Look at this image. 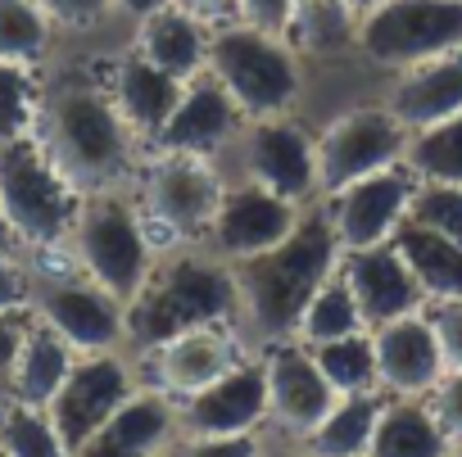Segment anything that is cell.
I'll return each mask as SVG.
<instances>
[{
  "mask_svg": "<svg viewBox=\"0 0 462 457\" xmlns=\"http://www.w3.org/2000/svg\"><path fill=\"white\" fill-rule=\"evenodd\" d=\"M236 313H241V295H236V272L226 268V259L177 250L150 268L145 286L127 304V340L141 353H154L186 331L222 326Z\"/></svg>",
  "mask_w": 462,
  "mask_h": 457,
  "instance_id": "cell-3",
  "label": "cell"
},
{
  "mask_svg": "<svg viewBox=\"0 0 462 457\" xmlns=\"http://www.w3.org/2000/svg\"><path fill=\"white\" fill-rule=\"evenodd\" d=\"M354 32H358V10L349 0H295L286 23V41L309 55L345 50L354 46Z\"/></svg>",
  "mask_w": 462,
  "mask_h": 457,
  "instance_id": "cell-29",
  "label": "cell"
},
{
  "mask_svg": "<svg viewBox=\"0 0 462 457\" xmlns=\"http://www.w3.org/2000/svg\"><path fill=\"white\" fill-rule=\"evenodd\" d=\"M168 457H263L254 430L250 434H186Z\"/></svg>",
  "mask_w": 462,
  "mask_h": 457,
  "instance_id": "cell-37",
  "label": "cell"
},
{
  "mask_svg": "<svg viewBox=\"0 0 462 457\" xmlns=\"http://www.w3.org/2000/svg\"><path fill=\"white\" fill-rule=\"evenodd\" d=\"M354 46L381 69H412L462 50V0H381L358 14Z\"/></svg>",
  "mask_w": 462,
  "mask_h": 457,
  "instance_id": "cell-7",
  "label": "cell"
},
{
  "mask_svg": "<svg viewBox=\"0 0 462 457\" xmlns=\"http://www.w3.org/2000/svg\"><path fill=\"white\" fill-rule=\"evenodd\" d=\"M51 14L42 0H0V59L5 64H42L51 50Z\"/></svg>",
  "mask_w": 462,
  "mask_h": 457,
  "instance_id": "cell-32",
  "label": "cell"
},
{
  "mask_svg": "<svg viewBox=\"0 0 462 457\" xmlns=\"http://www.w3.org/2000/svg\"><path fill=\"white\" fill-rule=\"evenodd\" d=\"M430 412L453 443H462V371H444L430 389Z\"/></svg>",
  "mask_w": 462,
  "mask_h": 457,
  "instance_id": "cell-40",
  "label": "cell"
},
{
  "mask_svg": "<svg viewBox=\"0 0 462 457\" xmlns=\"http://www.w3.org/2000/svg\"><path fill=\"white\" fill-rule=\"evenodd\" d=\"M263 457H313V452H291V448H277V452H263Z\"/></svg>",
  "mask_w": 462,
  "mask_h": 457,
  "instance_id": "cell-47",
  "label": "cell"
},
{
  "mask_svg": "<svg viewBox=\"0 0 462 457\" xmlns=\"http://www.w3.org/2000/svg\"><path fill=\"white\" fill-rule=\"evenodd\" d=\"M295 222H300V204L273 195L259 181H245V186L222 190V204H217L213 226H208V241L222 259L241 263V259H254V254L282 245L295 232Z\"/></svg>",
  "mask_w": 462,
  "mask_h": 457,
  "instance_id": "cell-13",
  "label": "cell"
},
{
  "mask_svg": "<svg viewBox=\"0 0 462 457\" xmlns=\"http://www.w3.org/2000/svg\"><path fill=\"white\" fill-rule=\"evenodd\" d=\"M241 105L226 96V87L204 69L199 78H190L181 87V100L172 105L168 123L154 132V150L159 154H199L208 159L213 150H222L241 127Z\"/></svg>",
  "mask_w": 462,
  "mask_h": 457,
  "instance_id": "cell-17",
  "label": "cell"
},
{
  "mask_svg": "<svg viewBox=\"0 0 462 457\" xmlns=\"http://www.w3.org/2000/svg\"><path fill=\"white\" fill-rule=\"evenodd\" d=\"M340 277L354 290V304H358L367 326H385L394 317L421 313L426 290L412 277V268H408V259L399 254L394 241H381V245H367V250H345Z\"/></svg>",
  "mask_w": 462,
  "mask_h": 457,
  "instance_id": "cell-15",
  "label": "cell"
},
{
  "mask_svg": "<svg viewBox=\"0 0 462 457\" xmlns=\"http://www.w3.org/2000/svg\"><path fill=\"white\" fill-rule=\"evenodd\" d=\"M172 5H181L186 14H195V19H204V23H213V28L236 14V0H172Z\"/></svg>",
  "mask_w": 462,
  "mask_h": 457,
  "instance_id": "cell-44",
  "label": "cell"
},
{
  "mask_svg": "<svg viewBox=\"0 0 462 457\" xmlns=\"http://www.w3.org/2000/svg\"><path fill=\"white\" fill-rule=\"evenodd\" d=\"M172 407L163 394H132L105 425H96L73 457H159L163 439L172 434Z\"/></svg>",
  "mask_w": 462,
  "mask_h": 457,
  "instance_id": "cell-22",
  "label": "cell"
},
{
  "mask_svg": "<svg viewBox=\"0 0 462 457\" xmlns=\"http://www.w3.org/2000/svg\"><path fill=\"white\" fill-rule=\"evenodd\" d=\"M208 32L213 28L204 19L186 14L181 5H163L136 23V50L150 64H159L163 73H172L177 82H190L208 64Z\"/></svg>",
  "mask_w": 462,
  "mask_h": 457,
  "instance_id": "cell-24",
  "label": "cell"
},
{
  "mask_svg": "<svg viewBox=\"0 0 462 457\" xmlns=\"http://www.w3.org/2000/svg\"><path fill=\"white\" fill-rule=\"evenodd\" d=\"M263 371H268V416L277 425H286L291 434H304L309 439L313 425L340 398L331 389V380L322 376L313 349L300 344V340H282V344H273Z\"/></svg>",
  "mask_w": 462,
  "mask_h": 457,
  "instance_id": "cell-18",
  "label": "cell"
},
{
  "mask_svg": "<svg viewBox=\"0 0 462 457\" xmlns=\"http://www.w3.org/2000/svg\"><path fill=\"white\" fill-rule=\"evenodd\" d=\"M114 5H118V14H127L132 23H141V19H150L154 10L172 5V0H114Z\"/></svg>",
  "mask_w": 462,
  "mask_h": 457,
  "instance_id": "cell-45",
  "label": "cell"
},
{
  "mask_svg": "<svg viewBox=\"0 0 462 457\" xmlns=\"http://www.w3.org/2000/svg\"><path fill=\"white\" fill-rule=\"evenodd\" d=\"M448 443L453 439L435 421L430 403L394 398V403H381L367 457H448Z\"/></svg>",
  "mask_w": 462,
  "mask_h": 457,
  "instance_id": "cell-26",
  "label": "cell"
},
{
  "mask_svg": "<svg viewBox=\"0 0 462 457\" xmlns=\"http://www.w3.org/2000/svg\"><path fill=\"white\" fill-rule=\"evenodd\" d=\"M181 87L186 82H177L172 73L150 64L141 50H127L109 73V96H114L118 114L127 118V127L136 132V141H154V132L168 123L172 105L181 100Z\"/></svg>",
  "mask_w": 462,
  "mask_h": 457,
  "instance_id": "cell-23",
  "label": "cell"
},
{
  "mask_svg": "<svg viewBox=\"0 0 462 457\" xmlns=\"http://www.w3.org/2000/svg\"><path fill=\"white\" fill-rule=\"evenodd\" d=\"M408 132L435 127L444 118L462 114V50L412 64L399 73V82L390 87V105H385Z\"/></svg>",
  "mask_w": 462,
  "mask_h": 457,
  "instance_id": "cell-21",
  "label": "cell"
},
{
  "mask_svg": "<svg viewBox=\"0 0 462 457\" xmlns=\"http://www.w3.org/2000/svg\"><path fill=\"white\" fill-rule=\"evenodd\" d=\"M268 421V371L263 362H236L213 385L181 403V434H250Z\"/></svg>",
  "mask_w": 462,
  "mask_h": 457,
  "instance_id": "cell-16",
  "label": "cell"
},
{
  "mask_svg": "<svg viewBox=\"0 0 462 457\" xmlns=\"http://www.w3.org/2000/svg\"><path fill=\"white\" fill-rule=\"evenodd\" d=\"M376 416H381L376 389H367V394H340L331 403V412L313 425L309 452L313 457H367L372 434H376Z\"/></svg>",
  "mask_w": 462,
  "mask_h": 457,
  "instance_id": "cell-28",
  "label": "cell"
},
{
  "mask_svg": "<svg viewBox=\"0 0 462 457\" xmlns=\"http://www.w3.org/2000/svg\"><path fill=\"white\" fill-rule=\"evenodd\" d=\"M394 245L408 259L412 277L421 281L426 299H462V245L457 241L435 236L403 217V226L394 232Z\"/></svg>",
  "mask_w": 462,
  "mask_h": 457,
  "instance_id": "cell-27",
  "label": "cell"
},
{
  "mask_svg": "<svg viewBox=\"0 0 462 457\" xmlns=\"http://www.w3.org/2000/svg\"><path fill=\"white\" fill-rule=\"evenodd\" d=\"M408 222L426 226L435 236H448L462 245V186L448 181H417L412 204H408Z\"/></svg>",
  "mask_w": 462,
  "mask_h": 457,
  "instance_id": "cell-36",
  "label": "cell"
},
{
  "mask_svg": "<svg viewBox=\"0 0 462 457\" xmlns=\"http://www.w3.org/2000/svg\"><path fill=\"white\" fill-rule=\"evenodd\" d=\"M37 114H42V87H37L32 69L0 59V145L32 136Z\"/></svg>",
  "mask_w": 462,
  "mask_h": 457,
  "instance_id": "cell-35",
  "label": "cell"
},
{
  "mask_svg": "<svg viewBox=\"0 0 462 457\" xmlns=\"http://www.w3.org/2000/svg\"><path fill=\"white\" fill-rule=\"evenodd\" d=\"M241 362V344L236 335L222 326H199V331H186L177 340H168L163 349L150 353V367H154V380L163 394H181L190 398L195 389L213 385L222 371H231Z\"/></svg>",
  "mask_w": 462,
  "mask_h": 457,
  "instance_id": "cell-20",
  "label": "cell"
},
{
  "mask_svg": "<svg viewBox=\"0 0 462 457\" xmlns=\"http://www.w3.org/2000/svg\"><path fill=\"white\" fill-rule=\"evenodd\" d=\"M0 457H5V452H0Z\"/></svg>",
  "mask_w": 462,
  "mask_h": 457,
  "instance_id": "cell-50",
  "label": "cell"
},
{
  "mask_svg": "<svg viewBox=\"0 0 462 457\" xmlns=\"http://www.w3.org/2000/svg\"><path fill=\"white\" fill-rule=\"evenodd\" d=\"M412 190H417V177L408 172V163H394V168H381L345 190L331 195V222H336V236L345 250H367V245H381V241H394V232L408 217V204H412Z\"/></svg>",
  "mask_w": 462,
  "mask_h": 457,
  "instance_id": "cell-12",
  "label": "cell"
},
{
  "mask_svg": "<svg viewBox=\"0 0 462 457\" xmlns=\"http://www.w3.org/2000/svg\"><path fill=\"white\" fill-rule=\"evenodd\" d=\"M426 317H430V326L439 335L448 371H462V299H435V308Z\"/></svg>",
  "mask_w": 462,
  "mask_h": 457,
  "instance_id": "cell-39",
  "label": "cell"
},
{
  "mask_svg": "<svg viewBox=\"0 0 462 457\" xmlns=\"http://www.w3.org/2000/svg\"><path fill=\"white\" fill-rule=\"evenodd\" d=\"M19 250V236H14V226L5 217V208H0V254H14Z\"/></svg>",
  "mask_w": 462,
  "mask_h": 457,
  "instance_id": "cell-46",
  "label": "cell"
},
{
  "mask_svg": "<svg viewBox=\"0 0 462 457\" xmlns=\"http://www.w3.org/2000/svg\"><path fill=\"white\" fill-rule=\"evenodd\" d=\"M0 208H5L19 250H64L82 208V190L60 172L46 145L32 136L0 145Z\"/></svg>",
  "mask_w": 462,
  "mask_h": 457,
  "instance_id": "cell-4",
  "label": "cell"
},
{
  "mask_svg": "<svg viewBox=\"0 0 462 457\" xmlns=\"http://www.w3.org/2000/svg\"><path fill=\"white\" fill-rule=\"evenodd\" d=\"M372 344H376V380L394 398H421L448 371L439 335H435L430 317H421V313H408V317L376 326Z\"/></svg>",
  "mask_w": 462,
  "mask_h": 457,
  "instance_id": "cell-19",
  "label": "cell"
},
{
  "mask_svg": "<svg viewBox=\"0 0 462 457\" xmlns=\"http://www.w3.org/2000/svg\"><path fill=\"white\" fill-rule=\"evenodd\" d=\"M340 236H336V222L331 213H300L295 232L254 254V259H241L231 263V272H236V295H241V313L250 335H259L263 344H282L295 335L300 326V313L309 308V299L318 295V286L327 277H336L340 268Z\"/></svg>",
  "mask_w": 462,
  "mask_h": 457,
  "instance_id": "cell-2",
  "label": "cell"
},
{
  "mask_svg": "<svg viewBox=\"0 0 462 457\" xmlns=\"http://www.w3.org/2000/svg\"><path fill=\"white\" fill-rule=\"evenodd\" d=\"M408 127L390 109H345L318 136V190L336 195L381 168L403 163Z\"/></svg>",
  "mask_w": 462,
  "mask_h": 457,
  "instance_id": "cell-10",
  "label": "cell"
},
{
  "mask_svg": "<svg viewBox=\"0 0 462 457\" xmlns=\"http://www.w3.org/2000/svg\"><path fill=\"white\" fill-rule=\"evenodd\" d=\"M32 322V308L23 313H0V412H5L14 398H10V371H14V353H19V340Z\"/></svg>",
  "mask_w": 462,
  "mask_h": 457,
  "instance_id": "cell-41",
  "label": "cell"
},
{
  "mask_svg": "<svg viewBox=\"0 0 462 457\" xmlns=\"http://www.w3.org/2000/svg\"><path fill=\"white\" fill-rule=\"evenodd\" d=\"M349 5H354V10L363 14V10H372V5H381V0H349Z\"/></svg>",
  "mask_w": 462,
  "mask_h": 457,
  "instance_id": "cell-48",
  "label": "cell"
},
{
  "mask_svg": "<svg viewBox=\"0 0 462 457\" xmlns=\"http://www.w3.org/2000/svg\"><path fill=\"white\" fill-rule=\"evenodd\" d=\"M32 304V277L14 254H0V313H23Z\"/></svg>",
  "mask_w": 462,
  "mask_h": 457,
  "instance_id": "cell-42",
  "label": "cell"
},
{
  "mask_svg": "<svg viewBox=\"0 0 462 457\" xmlns=\"http://www.w3.org/2000/svg\"><path fill=\"white\" fill-rule=\"evenodd\" d=\"M136 394L132 371L118 353H82L69 371V380L60 385V394L46 403L60 439L69 443V452L96 430L105 425L127 398Z\"/></svg>",
  "mask_w": 462,
  "mask_h": 457,
  "instance_id": "cell-11",
  "label": "cell"
},
{
  "mask_svg": "<svg viewBox=\"0 0 462 457\" xmlns=\"http://www.w3.org/2000/svg\"><path fill=\"white\" fill-rule=\"evenodd\" d=\"M42 10L51 14V23H55V28L87 32V28H100L118 5H114V0H42Z\"/></svg>",
  "mask_w": 462,
  "mask_h": 457,
  "instance_id": "cell-38",
  "label": "cell"
},
{
  "mask_svg": "<svg viewBox=\"0 0 462 457\" xmlns=\"http://www.w3.org/2000/svg\"><path fill=\"white\" fill-rule=\"evenodd\" d=\"M291 10H295V0H236V19L241 23H254V28L282 32V37H286Z\"/></svg>",
  "mask_w": 462,
  "mask_h": 457,
  "instance_id": "cell-43",
  "label": "cell"
},
{
  "mask_svg": "<svg viewBox=\"0 0 462 457\" xmlns=\"http://www.w3.org/2000/svg\"><path fill=\"white\" fill-rule=\"evenodd\" d=\"M69 254H73L78 272H87L96 286H105L118 304H132L154 268L145 217L118 190L82 195L78 222L69 232Z\"/></svg>",
  "mask_w": 462,
  "mask_h": 457,
  "instance_id": "cell-6",
  "label": "cell"
},
{
  "mask_svg": "<svg viewBox=\"0 0 462 457\" xmlns=\"http://www.w3.org/2000/svg\"><path fill=\"white\" fill-rule=\"evenodd\" d=\"M245 168L250 181L268 186L273 195L309 204V195L318 190V141L286 114L259 118L245 132Z\"/></svg>",
  "mask_w": 462,
  "mask_h": 457,
  "instance_id": "cell-14",
  "label": "cell"
},
{
  "mask_svg": "<svg viewBox=\"0 0 462 457\" xmlns=\"http://www.w3.org/2000/svg\"><path fill=\"white\" fill-rule=\"evenodd\" d=\"M457 457H462V448H457Z\"/></svg>",
  "mask_w": 462,
  "mask_h": 457,
  "instance_id": "cell-49",
  "label": "cell"
},
{
  "mask_svg": "<svg viewBox=\"0 0 462 457\" xmlns=\"http://www.w3.org/2000/svg\"><path fill=\"white\" fill-rule=\"evenodd\" d=\"M222 177L199 154H159L141 186V217L172 241H199L222 204Z\"/></svg>",
  "mask_w": 462,
  "mask_h": 457,
  "instance_id": "cell-9",
  "label": "cell"
},
{
  "mask_svg": "<svg viewBox=\"0 0 462 457\" xmlns=\"http://www.w3.org/2000/svg\"><path fill=\"white\" fill-rule=\"evenodd\" d=\"M313 358L322 367V376L331 380L336 394H367L376 389V344L372 335L354 331L345 340H327V344H313Z\"/></svg>",
  "mask_w": 462,
  "mask_h": 457,
  "instance_id": "cell-33",
  "label": "cell"
},
{
  "mask_svg": "<svg viewBox=\"0 0 462 457\" xmlns=\"http://www.w3.org/2000/svg\"><path fill=\"white\" fill-rule=\"evenodd\" d=\"M226 96L250 118L291 114L300 100V59L282 32H263L254 23H217L208 32V64H204Z\"/></svg>",
  "mask_w": 462,
  "mask_h": 457,
  "instance_id": "cell-5",
  "label": "cell"
},
{
  "mask_svg": "<svg viewBox=\"0 0 462 457\" xmlns=\"http://www.w3.org/2000/svg\"><path fill=\"white\" fill-rule=\"evenodd\" d=\"M403 163L417 181H448L462 186V114L444 118L435 127L408 132V150Z\"/></svg>",
  "mask_w": 462,
  "mask_h": 457,
  "instance_id": "cell-31",
  "label": "cell"
},
{
  "mask_svg": "<svg viewBox=\"0 0 462 457\" xmlns=\"http://www.w3.org/2000/svg\"><path fill=\"white\" fill-rule=\"evenodd\" d=\"M32 317L46 322L60 340L73 344V353H114L127 340V304H118L105 286H96L87 272H32Z\"/></svg>",
  "mask_w": 462,
  "mask_h": 457,
  "instance_id": "cell-8",
  "label": "cell"
},
{
  "mask_svg": "<svg viewBox=\"0 0 462 457\" xmlns=\"http://www.w3.org/2000/svg\"><path fill=\"white\" fill-rule=\"evenodd\" d=\"M37 141L82 195L114 190L132 172V154L141 145L118 114L109 82L91 73H60L51 87H42Z\"/></svg>",
  "mask_w": 462,
  "mask_h": 457,
  "instance_id": "cell-1",
  "label": "cell"
},
{
  "mask_svg": "<svg viewBox=\"0 0 462 457\" xmlns=\"http://www.w3.org/2000/svg\"><path fill=\"white\" fill-rule=\"evenodd\" d=\"M0 452L5 457H73L51 412L28 407V403H10L0 412Z\"/></svg>",
  "mask_w": 462,
  "mask_h": 457,
  "instance_id": "cell-34",
  "label": "cell"
},
{
  "mask_svg": "<svg viewBox=\"0 0 462 457\" xmlns=\"http://www.w3.org/2000/svg\"><path fill=\"white\" fill-rule=\"evenodd\" d=\"M367 322H363V313H358V304H354V290L345 286V277H340V268H336V277H327L322 286H318V295L309 299V308L300 313V326H295V335H300V344H327V340H345V335H354V331H363Z\"/></svg>",
  "mask_w": 462,
  "mask_h": 457,
  "instance_id": "cell-30",
  "label": "cell"
},
{
  "mask_svg": "<svg viewBox=\"0 0 462 457\" xmlns=\"http://www.w3.org/2000/svg\"><path fill=\"white\" fill-rule=\"evenodd\" d=\"M82 353H73L69 340H60L46 322H28L23 340H19V353H14V371H10V398L14 403H28V407H46L60 385L69 380L73 362Z\"/></svg>",
  "mask_w": 462,
  "mask_h": 457,
  "instance_id": "cell-25",
  "label": "cell"
}]
</instances>
